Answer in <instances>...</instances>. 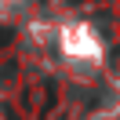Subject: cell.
Instances as JSON below:
<instances>
[{
	"label": "cell",
	"mask_w": 120,
	"mask_h": 120,
	"mask_svg": "<svg viewBox=\"0 0 120 120\" xmlns=\"http://www.w3.org/2000/svg\"><path fill=\"white\" fill-rule=\"evenodd\" d=\"M73 4H80V0H73Z\"/></svg>",
	"instance_id": "7a4b0ae2"
},
{
	"label": "cell",
	"mask_w": 120,
	"mask_h": 120,
	"mask_svg": "<svg viewBox=\"0 0 120 120\" xmlns=\"http://www.w3.org/2000/svg\"><path fill=\"white\" fill-rule=\"evenodd\" d=\"M11 40H15V29H11V26H0V51L8 47Z\"/></svg>",
	"instance_id": "6da1fadb"
}]
</instances>
